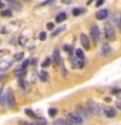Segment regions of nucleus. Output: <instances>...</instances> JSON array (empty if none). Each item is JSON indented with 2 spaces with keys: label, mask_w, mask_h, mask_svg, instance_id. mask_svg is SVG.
I'll use <instances>...</instances> for the list:
<instances>
[{
  "label": "nucleus",
  "mask_w": 121,
  "mask_h": 125,
  "mask_svg": "<svg viewBox=\"0 0 121 125\" xmlns=\"http://www.w3.org/2000/svg\"><path fill=\"white\" fill-rule=\"evenodd\" d=\"M117 23H119V29L121 31V17H119V21H117Z\"/></svg>",
  "instance_id": "obj_35"
},
{
  "label": "nucleus",
  "mask_w": 121,
  "mask_h": 125,
  "mask_svg": "<svg viewBox=\"0 0 121 125\" xmlns=\"http://www.w3.org/2000/svg\"><path fill=\"white\" fill-rule=\"evenodd\" d=\"M5 103L8 104V107L14 108L16 107V99H14V94L12 90H8L5 93Z\"/></svg>",
  "instance_id": "obj_4"
},
{
  "label": "nucleus",
  "mask_w": 121,
  "mask_h": 125,
  "mask_svg": "<svg viewBox=\"0 0 121 125\" xmlns=\"http://www.w3.org/2000/svg\"><path fill=\"white\" fill-rule=\"evenodd\" d=\"M108 17V9H100V10H98V13H96V18L98 20H105Z\"/></svg>",
  "instance_id": "obj_10"
},
{
  "label": "nucleus",
  "mask_w": 121,
  "mask_h": 125,
  "mask_svg": "<svg viewBox=\"0 0 121 125\" xmlns=\"http://www.w3.org/2000/svg\"><path fill=\"white\" fill-rule=\"evenodd\" d=\"M20 87L22 89V91H25V93H29L30 91V86H29V83H27L26 81H23V80H20Z\"/></svg>",
  "instance_id": "obj_11"
},
{
  "label": "nucleus",
  "mask_w": 121,
  "mask_h": 125,
  "mask_svg": "<svg viewBox=\"0 0 121 125\" xmlns=\"http://www.w3.org/2000/svg\"><path fill=\"white\" fill-rule=\"evenodd\" d=\"M25 74H26V68H22V66H21L20 69L16 70L14 76L17 78H20V80H22V77H25Z\"/></svg>",
  "instance_id": "obj_12"
},
{
  "label": "nucleus",
  "mask_w": 121,
  "mask_h": 125,
  "mask_svg": "<svg viewBox=\"0 0 121 125\" xmlns=\"http://www.w3.org/2000/svg\"><path fill=\"white\" fill-rule=\"evenodd\" d=\"M0 8H3V9H4V3H3V0H0Z\"/></svg>",
  "instance_id": "obj_38"
},
{
  "label": "nucleus",
  "mask_w": 121,
  "mask_h": 125,
  "mask_svg": "<svg viewBox=\"0 0 121 125\" xmlns=\"http://www.w3.org/2000/svg\"><path fill=\"white\" fill-rule=\"evenodd\" d=\"M53 61H55V65H60L61 64V57H60V52L57 50L53 51Z\"/></svg>",
  "instance_id": "obj_14"
},
{
  "label": "nucleus",
  "mask_w": 121,
  "mask_h": 125,
  "mask_svg": "<svg viewBox=\"0 0 121 125\" xmlns=\"http://www.w3.org/2000/svg\"><path fill=\"white\" fill-rule=\"evenodd\" d=\"M22 1H25V3H31L33 0H22Z\"/></svg>",
  "instance_id": "obj_39"
},
{
  "label": "nucleus",
  "mask_w": 121,
  "mask_h": 125,
  "mask_svg": "<svg viewBox=\"0 0 121 125\" xmlns=\"http://www.w3.org/2000/svg\"><path fill=\"white\" fill-rule=\"evenodd\" d=\"M80 39H81V43H82V46H83V48L85 50H90L91 43H90V38L87 37V35H86V34H81Z\"/></svg>",
  "instance_id": "obj_7"
},
{
  "label": "nucleus",
  "mask_w": 121,
  "mask_h": 125,
  "mask_svg": "<svg viewBox=\"0 0 121 125\" xmlns=\"http://www.w3.org/2000/svg\"><path fill=\"white\" fill-rule=\"evenodd\" d=\"M46 38H47V34H46V31H42V33L39 34V39H40V41H46Z\"/></svg>",
  "instance_id": "obj_28"
},
{
  "label": "nucleus",
  "mask_w": 121,
  "mask_h": 125,
  "mask_svg": "<svg viewBox=\"0 0 121 125\" xmlns=\"http://www.w3.org/2000/svg\"><path fill=\"white\" fill-rule=\"evenodd\" d=\"M62 30H65V26H61V27H60V29H57V30H55V31H53V33H52V35H53V37H56V35H57V34H60V33H61V31H62Z\"/></svg>",
  "instance_id": "obj_26"
},
{
  "label": "nucleus",
  "mask_w": 121,
  "mask_h": 125,
  "mask_svg": "<svg viewBox=\"0 0 121 125\" xmlns=\"http://www.w3.org/2000/svg\"><path fill=\"white\" fill-rule=\"evenodd\" d=\"M117 98H119V100H121V90L117 91Z\"/></svg>",
  "instance_id": "obj_36"
},
{
  "label": "nucleus",
  "mask_w": 121,
  "mask_h": 125,
  "mask_svg": "<svg viewBox=\"0 0 121 125\" xmlns=\"http://www.w3.org/2000/svg\"><path fill=\"white\" fill-rule=\"evenodd\" d=\"M74 55H76L77 57H81V59H85V56H83V51L82 50H80V48H77L76 51H74Z\"/></svg>",
  "instance_id": "obj_19"
},
{
  "label": "nucleus",
  "mask_w": 121,
  "mask_h": 125,
  "mask_svg": "<svg viewBox=\"0 0 121 125\" xmlns=\"http://www.w3.org/2000/svg\"><path fill=\"white\" fill-rule=\"evenodd\" d=\"M53 27H55V23L53 22H48V23H47V29H48V30H52Z\"/></svg>",
  "instance_id": "obj_30"
},
{
  "label": "nucleus",
  "mask_w": 121,
  "mask_h": 125,
  "mask_svg": "<svg viewBox=\"0 0 121 125\" xmlns=\"http://www.w3.org/2000/svg\"><path fill=\"white\" fill-rule=\"evenodd\" d=\"M39 78H40L43 82H46V81L50 80V76H48V73H47L46 70H42V72H39Z\"/></svg>",
  "instance_id": "obj_15"
},
{
  "label": "nucleus",
  "mask_w": 121,
  "mask_h": 125,
  "mask_svg": "<svg viewBox=\"0 0 121 125\" xmlns=\"http://www.w3.org/2000/svg\"><path fill=\"white\" fill-rule=\"evenodd\" d=\"M8 51H0V57H3V56H5Z\"/></svg>",
  "instance_id": "obj_33"
},
{
  "label": "nucleus",
  "mask_w": 121,
  "mask_h": 125,
  "mask_svg": "<svg viewBox=\"0 0 121 125\" xmlns=\"http://www.w3.org/2000/svg\"><path fill=\"white\" fill-rule=\"evenodd\" d=\"M66 120L72 125H82V123H83V119L78 113H72V112L66 113Z\"/></svg>",
  "instance_id": "obj_2"
},
{
  "label": "nucleus",
  "mask_w": 121,
  "mask_h": 125,
  "mask_svg": "<svg viewBox=\"0 0 121 125\" xmlns=\"http://www.w3.org/2000/svg\"><path fill=\"white\" fill-rule=\"evenodd\" d=\"M104 33H105V38L108 39V42H113L116 39L115 29H113L112 25H109V23H105L104 25Z\"/></svg>",
  "instance_id": "obj_3"
},
{
  "label": "nucleus",
  "mask_w": 121,
  "mask_h": 125,
  "mask_svg": "<svg viewBox=\"0 0 121 125\" xmlns=\"http://www.w3.org/2000/svg\"><path fill=\"white\" fill-rule=\"evenodd\" d=\"M104 116L109 117V119H113V117L116 116V109L109 107V105H107V107H104Z\"/></svg>",
  "instance_id": "obj_8"
},
{
  "label": "nucleus",
  "mask_w": 121,
  "mask_h": 125,
  "mask_svg": "<svg viewBox=\"0 0 121 125\" xmlns=\"http://www.w3.org/2000/svg\"><path fill=\"white\" fill-rule=\"evenodd\" d=\"M0 14H1L3 17H10V16H12V10L10 9H3L1 12H0Z\"/></svg>",
  "instance_id": "obj_18"
},
{
  "label": "nucleus",
  "mask_w": 121,
  "mask_h": 125,
  "mask_svg": "<svg viewBox=\"0 0 121 125\" xmlns=\"http://www.w3.org/2000/svg\"><path fill=\"white\" fill-rule=\"evenodd\" d=\"M103 3H104V0H98V1H96V7H100Z\"/></svg>",
  "instance_id": "obj_32"
},
{
  "label": "nucleus",
  "mask_w": 121,
  "mask_h": 125,
  "mask_svg": "<svg viewBox=\"0 0 121 125\" xmlns=\"http://www.w3.org/2000/svg\"><path fill=\"white\" fill-rule=\"evenodd\" d=\"M72 62H73L74 68H78V69H81L85 66V59H81V57H77V56L72 57Z\"/></svg>",
  "instance_id": "obj_6"
},
{
  "label": "nucleus",
  "mask_w": 121,
  "mask_h": 125,
  "mask_svg": "<svg viewBox=\"0 0 121 125\" xmlns=\"http://www.w3.org/2000/svg\"><path fill=\"white\" fill-rule=\"evenodd\" d=\"M55 0H46V1H43V3H40L39 4V7H43V5H48V4H51V3H53Z\"/></svg>",
  "instance_id": "obj_29"
},
{
  "label": "nucleus",
  "mask_w": 121,
  "mask_h": 125,
  "mask_svg": "<svg viewBox=\"0 0 121 125\" xmlns=\"http://www.w3.org/2000/svg\"><path fill=\"white\" fill-rule=\"evenodd\" d=\"M86 108H87L89 112L94 116H101L104 113V108H101V105L98 104L96 102H94V100H87Z\"/></svg>",
  "instance_id": "obj_1"
},
{
  "label": "nucleus",
  "mask_w": 121,
  "mask_h": 125,
  "mask_svg": "<svg viewBox=\"0 0 121 125\" xmlns=\"http://www.w3.org/2000/svg\"><path fill=\"white\" fill-rule=\"evenodd\" d=\"M92 3V0H87V4H91Z\"/></svg>",
  "instance_id": "obj_41"
},
{
  "label": "nucleus",
  "mask_w": 121,
  "mask_h": 125,
  "mask_svg": "<svg viewBox=\"0 0 121 125\" xmlns=\"http://www.w3.org/2000/svg\"><path fill=\"white\" fill-rule=\"evenodd\" d=\"M10 8L12 9H16V10H21V5H20L18 3H16V1L10 3Z\"/></svg>",
  "instance_id": "obj_20"
},
{
  "label": "nucleus",
  "mask_w": 121,
  "mask_h": 125,
  "mask_svg": "<svg viewBox=\"0 0 121 125\" xmlns=\"http://www.w3.org/2000/svg\"><path fill=\"white\" fill-rule=\"evenodd\" d=\"M8 3H13V1H16V0H7Z\"/></svg>",
  "instance_id": "obj_40"
},
{
  "label": "nucleus",
  "mask_w": 121,
  "mask_h": 125,
  "mask_svg": "<svg viewBox=\"0 0 121 125\" xmlns=\"http://www.w3.org/2000/svg\"><path fill=\"white\" fill-rule=\"evenodd\" d=\"M91 38H92V41L95 43L99 42V39H100V30H99V27H98V25H92L91 26Z\"/></svg>",
  "instance_id": "obj_5"
},
{
  "label": "nucleus",
  "mask_w": 121,
  "mask_h": 125,
  "mask_svg": "<svg viewBox=\"0 0 121 125\" xmlns=\"http://www.w3.org/2000/svg\"><path fill=\"white\" fill-rule=\"evenodd\" d=\"M48 115L52 116V117H55V116L57 115V109H56V108H50V109H48Z\"/></svg>",
  "instance_id": "obj_23"
},
{
  "label": "nucleus",
  "mask_w": 121,
  "mask_h": 125,
  "mask_svg": "<svg viewBox=\"0 0 121 125\" xmlns=\"http://www.w3.org/2000/svg\"><path fill=\"white\" fill-rule=\"evenodd\" d=\"M50 64H51V59L47 57V59H44V61L42 62V66H43V68H47V66H48Z\"/></svg>",
  "instance_id": "obj_24"
},
{
  "label": "nucleus",
  "mask_w": 121,
  "mask_h": 125,
  "mask_svg": "<svg viewBox=\"0 0 121 125\" xmlns=\"http://www.w3.org/2000/svg\"><path fill=\"white\" fill-rule=\"evenodd\" d=\"M62 3L64 4H70V3H73V0H62Z\"/></svg>",
  "instance_id": "obj_34"
},
{
  "label": "nucleus",
  "mask_w": 121,
  "mask_h": 125,
  "mask_svg": "<svg viewBox=\"0 0 121 125\" xmlns=\"http://www.w3.org/2000/svg\"><path fill=\"white\" fill-rule=\"evenodd\" d=\"M22 57H23V52H18L17 55H14V59H13V60H14V61H18V60H22Z\"/></svg>",
  "instance_id": "obj_25"
},
{
  "label": "nucleus",
  "mask_w": 121,
  "mask_h": 125,
  "mask_svg": "<svg viewBox=\"0 0 121 125\" xmlns=\"http://www.w3.org/2000/svg\"><path fill=\"white\" fill-rule=\"evenodd\" d=\"M64 51H65V52H68L69 55L73 53V48H72L70 46H64Z\"/></svg>",
  "instance_id": "obj_27"
},
{
  "label": "nucleus",
  "mask_w": 121,
  "mask_h": 125,
  "mask_svg": "<svg viewBox=\"0 0 121 125\" xmlns=\"http://www.w3.org/2000/svg\"><path fill=\"white\" fill-rule=\"evenodd\" d=\"M13 61L12 60H8V61H1L0 62V70H7L8 68H10Z\"/></svg>",
  "instance_id": "obj_13"
},
{
  "label": "nucleus",
  "mask_w": 121,
  "mask_h": 125,
  "mask_svg": "<svg viewBox=\"0 0 121 125\" xmlns=\"http://www.w3.org/2000/svg\"><path fill=\"white\" fill-rule=\"evenodd\" d=\"M109 53H111V47H108V46H104L103 48H101V51H100L101 56H108Z\"/></svg>",
  "instance_id": "obj_16"
},
{
  "label": "nucleus",
  "mask_w": 121,
  "mask_h": 125,
  "mask_svg": "<svg viewBox=\"0 0 121 125\" xmlns=\"http://www.w3.org/2000/svg\"><path fill=\"white\" fill-rule=\"evenodd\" d=\"M66 20V13H59L57 16H56V22H62V21H65Z\"/></svg>",
  "instance_id": "obj_17"
},
{
  "label": "nucleus",
  "mask_w": 121,
  "mask_h": 125,
  "mask_svg": "<svg viewBox=\"0 0 121 125\" xmlns=\"http://www.w3.org/2000/svg\"><path fill=\"white\" fill-rule=\"evenodd\" d=\"M83 9H81V8H76V9H73V14L74 16H80V14H82L83 13Z\"/></svg>",
  "instance_id": "obj_22"
},
{
  "label": "nucleus",
  "mask_w": 121,
  "mask_h": 125,
  "mask_svg": "<svg viewBox=\"0 0 121 125\" xmlns=\"http://www.w3.org/2000/svg\"><path fill=\"white\" fill-rule=\"evenodd\" d=\"M117 107H119V109H121V100L117 102Z\"/></svg>",
  "instance_id": "obj_37"
},
{
  "label": "nucleus",
  "mask_w": 121,
  "mask_h": 125,
  "mask_svg": "<svg viewBox=\"0 0 121 125\" xmlns=\"http://www.w3.org/2000/svg\"><path fill=\"white\" fill-rule=\"evenodd\" d=\"M76 111H77V113L82 117V119H87V117H89V115H87V113H89V109H87V108L85 109L83 107H80V105H78V107L76 108Z\"/></svg>",
  "instance_id": "obj_9"
},
{
  "label": "nucleus",
  "mask_w": 121,
  "mask_h": 125,
  "mask_svg": "<svg viewBox=\"0 0 121 125\" xmlns=\"http://www.w3.org/2000/svg\"><path fill=\"white\" fill-rule=\"evenodd\" d=\"M29 62H30L29 60H25V61L22 62V68H27V65H29Z\"/></svg>",
  "instance_id": "obj_31"
},
{
  "label": "nucleus",
  "mask_w": 121,
  "mask_h": 125,
  "mask_svg": "<svg viewBox=\"0 0 121 125\" xmlns=\"http://www.w3.org/2000/svg\"><path fill=\"white\" fill-rule=\"evenodd\" d=\"M25 113H26L27 116L33 117V119H37V115H35V113H34L33 111H31V109H29V108H26V109H25Z\"/></svg>",
  "instance_id": "obj_21"
}]
</instances>
